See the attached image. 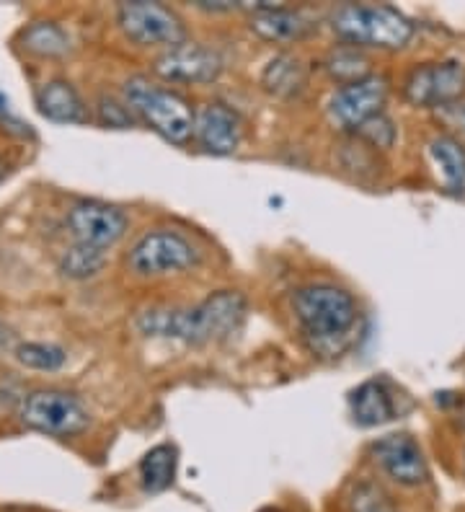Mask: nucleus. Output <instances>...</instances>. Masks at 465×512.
Masks as SVG:
<instances>
[{"instance_id":"dca6fc26","label":"nucleus","mask_w":465,"mask_h":512,"mask_svg":"<svg viewBox=\"0 0 465 512\" xmlns=\"http://www.w3.org/2000/svg\"><path fill=\"white\" fill-rule=\"evenodd\" d=\"M349 417L362 430L391 422L396 417V401H393L391 388L385 386V381H378V378L362 381L349 394Z\"/></svg>"},{"instance_id":"39448f33","label":"nucleus","mask_w":465,"mask_h":512,"mask_svg":"<svg viewBox=\"0 0 465 512\" xmlns=\"http://www.w3.org/2000/svg\"><path fill=\"white\" fill-rule=\"evenodd\" d=\"M124 262L132 275L140 280H161V277L192 272L202 262V251L181 231L153 228L130 246Z\"/></svg>"},{"instance_id":"f03ea898","label":"nucleus","mask_w":465,"mask_h":512,"mask_svg":"<svg viewBox=\"0 0 465 512\" xmlns=\"http://www.w3.org/2000/svg\"><path fill=\"white\" fill-rule=\"evenodd\" d=\"M303 342L318 357H339L352 347L360 306L347 288L334 282H308L290 298Z\"/></svg>"},{"instance_id":"5701e85b","label":"nucleus","mask_w":465,"mask_h":512,"mask_svg":"<svg viewBox=\"0 0 465 512\" xmlns=\"http://www.w3.org/2000/svg\"><path fill=\"white\" fill-rule=\"evenodd\" d=\"M13 357L24 368L39 370V373H55V370L68 363V352L62 350L60 344L52 342H21L16 344Z\"/></svg>"},{"instance_id":"f8f14e48","label":"nucleus","mask_w":465,"mask_h":512,"mask_svg":"<svg viewBox=\"0 0 465 512\" xmlns=\"http://www.w3.org/2000/svg\"><path fill=\"white\" fill-rule=\"evenodd\" d=\"M223 68L220 52L189 39L168 47L153 60V73L166 83H212L220 78Z\"/></svg>"},{"instance_id":"a211bd4d","label":"nucleus","mask_w":465,"mask_h":512,"mask_svg":"<svg viewBox=\"0 0 465 512\" xmlns=\"http://www.w3.org/2000/svg\"><path fill=\"white\" fill-rule=\"evenodd\" d=\"M176 469H179V450L171 443H158L148 450L137 466L140 489L145 494H163L174 487Z\"/></svg>"},{"instance_id":"412c9836","label":"nucleus","mask_w":465,"mask_h":512,"mask_svg":"<svg viewBox=\"0 0 465 512\" xmlns=\"http://www.w3.org/2000/svg\"><path fill=\"white\" fill-rule=\"evenodd\" d=\"M323 68H326V73L339 86H347V83L362 81V78L370 75V57L365 55V50H357V47H349V44H339V47H334L326 55Z\"/></svg>"},{"instance_id":"c85d7f7f","label":"nucleus","mask_w":465,"mask_h":512,"mask_svg":"<svg viewBox=\"0 0 465 512\" xmlns=\"http://www.w3.org/2000/svg\"><path fill=\"white\" fill-rule=\"evenodd\" d=\"M6 161H3V158H0V182H3V179H6Z\"/></svg>"},{"instance_id":"20e7f679","label":"nucleus","mask_w":465,"mask_h":512,"mask_svg":"<svg viewBox=\"0 0 465 512\" xmlns=\"http://www.w3.org/2000/svg\"><path fill=\"white\" fill-rule=\"evenodd\" d=\"M331 32L357 50H401L414 37V24L393 6L344 3L331 13Z\"/></svg>"},{"instance_id":"9d476101","label":"nucleus","mask_w":465,"mask_h":512,"mask_svg":"<svg viewBox=\"0 0 465 512\" xmlns=\"http://www.w3.org/2000/svg\"><path fill=\"white\" fill-rule=\"evenodd\" d=\"M370 458L385 479L401 489H419L429 481L422 445L409 432H393L370 445Z\"/></svg>"},{"instance_id":"0eeeda50","label":"nucleus","mask_w":465,"mask_h":512,"mask_svg":"<svg viewBox=\"0 0 465 512\" xmlns=\"http://www.w3.org/2000/svg\"><path fill=\"white\" fill-rule=\"evenodd\" d=\"M117 26L137 47H174L186 42L184 19L174 8L148 0H132L117 6Z\"/></svg>"},{"instance_id":"1a4fd4ad","label":"nucleus","mask_w":465,"mask_h":512,"mask_svg":"<svg viewBox=\"0 0 465 512\" xmlns=\"http://www.w3.org/2000/svg\"><path fill=\"white\" fill-rule=\"evenodd\" d=\"M465 94V65L458 60L422 63L409 70L403 81V96L422 109L447 107Z\"/></svg>"},{"instance_id":"aec40b11","label":"nucleus","mask_w":465,"mask_h":512,"mask_svg":"<svg viewBox=\"0 0 465 512\" xmlns=\"http://www.w3.org/2000/svg\"><path fill=\"white\" fill-rule=\"evenodd\" d=\"M429 156L442 176L447 192L463 194L465 192V145L453 135H434L429 140Z\"/></svg>"},{"instance_id":"4468645a","label":"nucleus","mask_w":465,"mask_h":512,"mask_svg":"<svg viewBox=\"0 0 465 512\" xmlns=\"http://www.w3.org/2000/svg\"><path fill=\"white\" fill-rule=\"evenodd\" d=\"M34 104H37V112L55 125H86L91 119L81 91L65 78H50L37 86Z\"/></svg>"},{"instance_id":"7ed1b4c3","label":"nucleus","mask_w":465,"mask_h":512,"mask_svg":"<svg viewBox=\"0 0 465 512\" xmlns=\"http://www.w3.org/2000/svg\"><path fill=\"white\" fill-rule=\"evenodd\" d=\"M122 101L137 122L148 125L166 143L189 145L194 132L192 104L168 86H158L148 75H130L122 83Z\"/></svg>"},{"instance_id":"4be33fe9","label":"nucleus","mask_w":465,"mask_h":512,"mask_svg":"<svg viewBox=\"0 0 465 512\" xmlns=\"http://www.w3.org/2000/svg\"><path fill=\"white\" fill-rule=\"evenodd\" d=\"M106 259H109V251L91 249V246L73 244L62 251L60 259H57V267L68 280H91L106 267Z\"/></svg>"},{"instance_id":"6ab92c4d","label":"nucleus","mask_w":465,"mask_h":512,"mask_svg":"<svg viewBox=\"0 0 465 512\" xmlns=\"http://www.w3.org/2000/svg\"><path fill=\"white\" fill-rule=\"evenodd\" d=\"M19 47L37 60H60L70 52V34L57 21H31L19 32Z\"/></svg>"},{"instance_id":"393cba45","label":"nucleus","mask_w":465,"mask_h":512,"mask_svg":"<svg viewBox=\"0 0 465 512\" xmlns=\"http://www.w3.org/2000/svg\"><path fill=\"white\" fill-rule=\"evenodd\" d=\"M354 135H360V138L375 150H391L393 143H396V138H398L396 125H393V119L388 117L385 112L378 114V117L367 119L365 125L354 132Z\"/></svg>"},{"instance_id":"2eb2a0df","label":"nucleus","mask_w":465,"mask_h":512,"mask_svg":"<svg viewBox=\"0 0 465 512\" xmlns=\"http://www.w3.org/2000/svg\"><path fill=\"white\" fill-rule=\"evenodd\" d=\"M251 32L264 42L292 44L310 32V24L300 11H292L279 3H259L251 16Z\"/></svg>"},{"instance_id":"ddd939ff","label":"nucleus","mask_w":465,"mask_h":512,"mask_svg":"<svg viewBox=\"0 0 465 512\" xmlns=\"http://www.w3.org/2000/svg\"><path fill=\"white\" fill-rule=\"evenodd\" d=\"M243 138V122L236 109L220 101H207L194 112L192 140L210 156L236 153Z\"/></svg>"},{"instance_id":"f257e3e1","label":"nucleus","mask_w":465,"mask_h":512,"mask_svg":"<svg viewBox=\"0 0 465 512\" xmlns=\"http://www.w3.org/2000/svg\"><path fill=\"white\" fill-rule=\"evenodd\" d=\"M248 313L246 295L238 290H217L197 306H153L135 316V329L150 339H174L181 344L228 342L241 331Z\"/></svg>"},{"instance_id":"c756f323","label":"nucleus","mask_w":465,"mask_h":512,"mask_svg":"<svg viewBox=\"0 0 465 512\" xmlns=\"http://www.w3.org/2000/svg\"><path fill=\"white\" fill-rule=\"evenodd\" d=\"M463 469H465V458H463Z\"/></svg>"},{"instance_id":"bb28decb","label":"nucleus","mask_w":465,"mask_h":512,"mask_svg":"<svg viewBox=\"0 0 465 512\" xmlns=\"http://www.w3.org/2000/svg\"><path fill=\"white\" fill-rule=\"evenodd\" d=\"M0 130L11 132L16 138H29L31 135L29 125H24V122L11 112V101H8V96L3 94V91H0Z\"/></svg>"},{"instance_id":"9b49d317","label":"nucleus","mask_w":465,"mask_h":512,"mask_svg":"<svg viewBox=\"0 0 465 512\" xmlns=\"http://www.w3.org/2000/svg\"><path fill=\"white\" fill-rule=\"evenodd\" d=\"M388 91H391L388 81L375 73H370L362 81L339 86L329 99L331 125L344 132H357L367 119L383 114Z\"/></svg>"},{"instance_id":"f3484780","label":"nucleus","mask_w":465,"mask_h":512,"mask_svg":"<svg viewBox=\"0 0 465 512\" xmlns=\"http://www.w3.org/2000/svg\"><path fill=\"white\" fill-rule=\"evenodd\" d=\"M261 86L277 99H295L308 86V70L292 52H279L261 70Z\"/></svg>"},{"instance_id":"423d86ee","label":"nucleus","mask_w":465,"mask_h":512,"mask_svg":"<svg viewBox=\"0 0 465 512\" xmlns=\"http://www.w3.org/2000/svg\"><path fill=\"white\" fill-rule=\"evenodd\" d=\"M24 427L50 438H78L91 425V414L81 396L62 388H34L21 399Z\"/></svg>"},{"instance_id":"b1692460","label":"nucleus","mask_w":465,"mask_h":512,"mask_svg":"<svg viewBox=\"0 0 465 512\" xmlns=\"http://www.w3.org/2000/svg\"><path fill=\"white\" fill-rule=\"evenodd\" d=\"M349 512H398L396 502L378 481L362 479L349 492Z\"/></svg>"},{"instance_id":"cd10ccee","label":"nucleus","mask_w":465,"mask_h":512,"mask_svg":"<svg viewBox=\"0 0 465 512\" xmlns=\"http://www.w3.org/2000/svg\"><path fill=\"white\" fill-rule=\"evenodd\" d=\"M8 350H16V337H13V331L0 321V355Z\"/></svg>"},{"instance_id":"6e6552de","label":"nucleus","mask_w":465,"mask_h":512,"mask_svg":"<svg viewBox=\"0 0 465 512\" xmlns=\"http://www.w3.org/2000/svg\"><path fill=\"white\" fill-rule=\"evenodd\" d=\"M65 225H68V233L73 236V244L109 251L127 236L130 218H127L122 207L109 205V202L78 200L68 207Z\"/></svg>"},{"instance_id":"a878e982","label":"nucleus","mask_w":465,"mask_h":512,"mask_svg":"<svg viewBox=\"0 0 465 512\" xmlns=\"http://www.w3.org/2000/svg\"><path fill=\"white\" fill-rule=\"evenodd\" d=\"M96 119H99V125L112 127V130H127L137 122L135 114L127 109V104L109 94H101L99 101H96Z\"/></svg>"}]
</instances>
